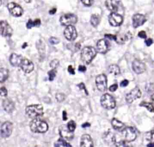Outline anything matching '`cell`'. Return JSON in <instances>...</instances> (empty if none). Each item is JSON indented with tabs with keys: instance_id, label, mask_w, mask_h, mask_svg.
Returning a JSON list of instances; mask_svg holds the SVG:
<instances>
[{
	"instance_id": "6da1fadb",
	"label": "cell",
	"mask_w": 154,
	"mask_h": 147,
	"mask_svg": "<svg viewBox=\"0 0 154 147\" xmlns=\"http://www.w3.org/2000/svg\"><path fill=\"white\" fill-rule=\"evenodd\" d=\"M30 127L33 132L36 133H43L46 132L48 130L47 123L38 118L33 119L30 122Z\"/></svg>"
},
{
	"instance_id": "7a4b0ae2",
	"label": "cell",
	"mask_w": 154,
	"mask_h": 147,
	"mask_svg": "<svg viewBox=\"0 0 154 147\" xmlns=\"http://www.w3.org/2000/svg\"><path fill=\"white\" fill-rule=\"evenodd\" d=\"M96 53L97 52L94 47L90 46L85 47L81 53V59L85 64H89L96 57Z\"/></svg>"
},
{
	"instance_id": "3957f363",
	"label": "cell",
	"mask_w": 154,
	"mask_h": 147,
	"mask_svg": "<svg viewBox=\"0 0 154 147\" xmlns=\"http://www.w3.org/2000/svg\"><path fill=\"white\" fill-rule=\"evenodd\" d=\"M27 115L32 119H36L43 114V108L40 105H32L26 108Z\"/></svg>"
},
{
	"instance_id": "277c9868",
	"label": "cell",
	"mask_w": 154,
	"mask_h": 147,
	"mask_svg": "<svg viewBox=\"0 0 154 147\" xmlns=\"http://www.w3.org/2000/svg\"><path fill=\"white\" fill-rule=\"evenodd\" d=\"M101 104L105 109H113L116 107V101L114 98L107 93L103 95L101 98Z\"/></svg>"
},
{
	"instance_id": "5b68a950",
	"label": "cell",
	"mask_w": 154,
	"mask_h": 147,
	"mask_svg": "<svg viewBox=\"0 0 154 147\" xmlns=\"http://www.w3.org/2000/svg\"><path fill=\"white\" fill-rule=\"evenodd\" d=\"M78 21V18L73 13H67L61 16L60 22L62 25L64 26L73 25Z\"/></svg>"
},
{
	"instance_id": "8992f818",
	"label": "cell",
	"mask_w": 154,
	"mask_h": 147,
	"mask_svg": "<svg viewBox=\"0 0 154 147\" xmlns=\"http://www.w3.org/2000/svg\"><path fill=\"white\" fill-rule=\"evenodd\" d=\"M122 136L124 137L125 141L130 142L134 141L137 137V132L133 127H127L125 128L122 131Z\"/></svg>"
},
{
	"instance_id": "52a82bcc",
	"label": "cell",
	"mask_w": 154,
	"mask_h": 147,
	"mask_svg": "<svg viewBox=\"0 0 154 147\" xmlns=\"http://www.w3.org/2000/svg\"><path fill=\"white\" fill-rule=\"evenodd\" d=\"M96 85L99 91L104 92L107 87V79L104 74L98 75L96 78Z\"/></svg>"
},
{
	"instance_id": "ba28073f",
	"label": "cell",
	"mask_w": 154,
	"mask_h": 147,
	"mask_svg": "<svg viewBox=\"0 0 154 147\" xmlns=\"http://www.w3.org/2000/svg\"><path fill=\"white\" fill-rule=\"evenodd\" d=\"M9 12L15 17L21 16L23 13V9L19 4L15 3H10L7 5Z\"/></svg>"
},
{
	"instance_id": "9c48e42d",
	"label": "cell",
	"mask_w": 154,
	"mask_h": 147,
	"mask_svg": "<svg viewBox=\"0 0 154 147\" xmlns=\"http://www.w3.org/2000/svg\"><path fill=\"white\" fill-rule=\"evenodd\" d=\"M13 131V124L10 122H4L1 127V136L3 138H7L11 135Z\"/></svg>"
},
{
	"instance_id": "30bf717a",
	"label": "cell",
	"mask_w": 154,
	"mask_h": 147,
	"mask_svg": "<svg viewBox=\"0 0 154 147\" xmlns=\"http://www.w3.org/2000/svg\"><path fill=\"white\" fill-rule=\"evenodd\" d=\"M108 21L111 25L118 27L122 24L123 18L122 15L118 13H111L108 16Z\"/></svg>"
},
{
	"instance_id": "8fae6325",
	"label": "cell",
	"mask_w": 154,
	"mask_h": 147,
	"mask_svg": "<svg viewBox=\"0 0 154 147\" xmlns=\"http://www.w3.org/2000/svg\"><path fill=\"white\" fill-rule=\"evenodd\" d=\"M65 38L70 41H74L77 37V31L74 25L67 26L64 31Z\"/></svg>"
},
{
	"instance_id": "7c38bea8",
	"label": "cell",
	"mask_w": 154,
	"mask_h": 147,
	"mask_svg": "<svg viewBox=\"0 0 154 147\" xmlns=\"http://www.w3.org/2000/svg\"><path fill=\"white\" fill-rule=\"evenodd\" d=\"M141 96V92L139 87H136L132 89L125 97L127 102L129 104L132 103L135 100L140 98Z\"/></svg>"
},
{
	"instance_id": "4fadbf2b",
	"label": "cell",
	"mask_w": 154,
	"mask_h": 147,
	"mask_svg": "<svg viewBox=\"0 0 154 147\" xmlns=\"http://www.w3.org/2000/svg\"><path fill=\"white\" fill-rule=\"evenodd\" d=\"M59 133L63 139L71 141L74 138V134L72 131H71L67 125H61L59 127Z\"/></svg>"
},
{
	"instance_id": "5bb4252c",
	"label": "cell",
	"mask_w": 154,
	"mask_h": 147,
	"mask_svg": "<svg viewBox=\"0 0 154 147\" xmlns=\"http://www.w3.org/2000/svg\"><path fill=\"white\" fill-rule=\"evenodd\" d=\"M120 5V0H106L105 6L112 13H117Z\"/></svg>"
},
{
	"instance_id": "9a60e30c",
	"label": "cell",
	"mask_w": 154,
	"mask_h": 147,
	"mask_svg": "<svg viewBox=\"0 0 154 147\" xmlns=\"http://www.w3.org/2000/svg\"><path fill=\"white\" fill-rule=\"evenodd\" d=\"M0 25H1V35L4 37H10L13 33L11 26L6 21H1Z\"/></svg>"
},
{
	"instance_id": "2e32d148",
	"label": "cell",
	"mask_w": 154,
	"mask_h": 147,
	"mask_svg": "<svg viewBox=\"0 0 154 147\" xmlns=\"http://www.w3.org/2000/svg\"><path fill=\"white\" fill-rule=\"evenodd\" d=\"M110 47V44L109 42L104 39H102L99 40L96 44V48H97L98 51L102 54H105L107 53Z\"/></svg>"
},
{
	"instance_id": "e0dca14e",
	"label": "cell",
	"mask_w": 154,
	"mask_h": 147,
	"mask_svg": "<svg viewBox=\"0 0 154 147\" xmlns=\"http://www.w3.org/2000/svg\"><path fill=\"white\" fill-rule=\"evenodd\" d=\"M146 21L147 19L144 15L140 13L135 14L132 16V25L134 28H137V27L143 25Z\"/></svg>"
},
{
	"instance_id": "ac0fdd59",
	"label": "cell",
	"mask_w": 154,
	"mask_h": 147,
	"mask_svg": "<svg viewBox=\"0 0 154 147\" xmlns=\"http://www.w3.org/2000/svg\"><path fill=\"white\" fill-rule=\"evenodd\" d=\"M20 67L25 73H31L34 70V64L30 60L23 58L21 63Z\"/></svg>"
},
{
	"instance_id": "d6986e66",
	"label": "cell",
	"mask_w": 154,
	"mask_h": 147,
	"mask_svg": "<svg viewBox=\"0 0 154 147\" xmlns=\"http://www.w3.org/2000/svg\"><path fill=\"white\" fill-rule=\"evenodd\" d=\"M132 69L137 74H141L146 70V66L141 61L136 59L132 62Z\"/></svg>"
},
{
	"instance_id": "ffe728a7",
	"label": "cell",
	"mask_w": 154,
	"mask_h": 147,
	"mask_svg": "<svg viewBox=\"0 0 154 147\" xmlns=\"http://www.w3.org/2000/svg\"><path fill=\"white\" fill-rule=\"evenodd\" d=\"M80 147H94L93 140L89 134H84L82 136Z\"/></svg>"
},
{
	"instance_id": "44dd1931",
	"label": "cell",
	"mask_w": 154,
	"mask_h": 147,
	"mask_svg": "<svg viewBox=\"0 0 154 147\" xmlns=\"http://www.w3.org/2000/svg\"><path fill=\"white\" fill-rule=\"evenodd\" d=\"M23 59V57L21 55H18L16 53H13L10 57V62L11 65L13 67H20L21 61Z\"/></svg>"
},
{
	"instance_id": "7402d4cb",
	"label": "cell",
	"mask_w": 154,
	"mask_h": 147,
	"mask_svg": "<svg viewBox=\"0 0 154 147\" xmlns=\"http://www.w3.org/2000/svg\"><path fill=\"white\" fill-rule=\"evenodd\" d=\"M3 106L5 111L8 113H12L15 110V104L13 101L9 99H6L3 102Z\"/></svg>"
},
{
	"instance_id": "603a6c76",
	"label": "cell",
	"mask_w": 154,
	"mask_h": 147,
	"mask_svg": "<svg viewBox=\"0 0 154 147\" xmlns=\"http://www.w3.org/2000/svg\"><path fill=\"white\" fill-rule=\"evenodd\" d=\"M111 125L113 128L118 131H122L125 128V125L123 122L119 121L116 118H113L111 120Z\"/></svg>"
},
{
	"instance_id": "cb8c5ba5",
	"label": "cell",
	"mask_w": 154,
	"mask_h": 147,
	"mask_svg": "<svg viewBox=\"0 0 154 147\" xmlns=\"http://www.w3.org/2000/svg\"><path fill=\"white\" fill-rule=\"evenodd\" d=\"M104 139L106 143L109 145H113L115 143V137L111 132L106 133L104 137Z\"/></svg>"
},
{
	"instance_id": "d4e9b609",
	"label": "cell",
	"mask_w": 154,
	"mask_h": 147,
	"mask_svg": "<svg viewBox=\"0 0 154 147\" xmlns=\"http://www.w3.org/2000/svg\"><path fill=\"white\" fill-rule=\"evenodd\" d=\"M146 136V140L149 142L147 147H154V130L148 132Z\"/></svg>"
},
{
	"instance_id": "484cf974",
	"label": "cell",
	"mask_w": 154,
	"mask_h": 147,
	"mask_svg": "<svg viewBox=\"0 0 154 147\" xmlns=\"http://www.w3.org/2000/svg\"><path fill=\"white\" fill-rule=\"evenodd\" d=\"M36 47L38 51V53H39L40 54V56L44 57L45 52V46L44 42L42 41L39 40L36 43Z\"/></svg>"
},
{
	"instance_id": "4316f807",
	"label": "cell",
	"mask_w": 154,
	"mask_h": 147,
	"mask_svg": "<svg viewBox=\"0 0 154 147\" xmlns=\"http://www.w3.org/2000/svg\"><path fill=\"white\" fill-rule=\"evenodd\" d=\"M108 72L111 74H113L115 76H117L120 74V68L118 66L116 65V64H113V65H111L109 68H108Z\"/></svg>"
},
{
	"instance_id": "83f0119b",
	"label": "cell",
	"mask_w": 154,
	"mask_h": 147,
	"mask_svg": "<svg viewBox=\"0 0 154 147\" xmlns=\"http://www.w3.org/2000/svg\"><path fill=\"white\" fill-rule=\"evenodd\" d=\"M8 76V71L4 68H1L0 69V82H4Z\"/></svg>"
},
{
	"instance_id": "f1b7e54d",
	"label": "cell",
	"mask_w": 154,
	"mask_h": 147,
	"mask_svg": "<svg viewBox=\"0 0 154 147\" xmlns=\"http://www.w3.org/2000/svg\"><path fill=\"white\" fill-rule=\"evenodd\" d=\"M41 24V21L39 19H36L34 21H33L31 19L28 20V23H27V27L28 29H30L33 27H38Z\"/></svg>"
},
{
	"instance_id": "f546056e",
	"label": "cell",
	"mask_w": 154,
	"mask_h": 147,
	"mask_svg": "<svg viewBox=\"0 0 154 147\" xmlns=\"http://www.w3.org/2000/svg\"><path fill=\"white\" fill-rule=\"evenodd\" d=\"M101 21V18L99 15L97 14H93L91 16V19H90V23L91 24L93 27H96L98 26V25L99 24Z\"/></svg>"
},
{
	"instance_id": "4dcf8cb0",
	"label": "cell",
	"mask_w": 154,
	"mask_h": 147,
	"mask_svg": "<svg viewBox=\"0 0 154 147\" xmlns=\"http://www.w3.org/2000/svg\"><path fill=\"white\" fill-rule=\"evenodd\" d=\"M130 35H131V34L128 33V34H126L122 36H117V40L116 41L118 44H123L125 41L128 40L131 38V36H130Z\"/></svg>"
},
{
	"instance_id": "1f68e13d",
	"label": "cell",
	"mask_w": 154,
	"mask_h": 147,
	"mask_svg": "<svg viewBox=\"0 0 154 147\" xmlns=\"http://www.w3.org/2000/svg\"><path fill=\"white\" fill-rule=\"evenodd\" d=\"M140 106L145 107L150 112H154V107L153 105V104L149 103V102H142L140 103Z\"/></svg>"
},
{
	"instance_id": "d6a6232c",
	"label": "cell",
	"mask_w": 154,
	"mask_h": 147,
	"mask_svg": "<svg viewBox=\"0 0 154 147\" xmlns=\"http://www.w3.org/2000/svg\"><path fill=\"white\" fill-rule=\"evenodd\" d=\"M116 147H133L128 142L125 141H122L116 143Z\"/></svg>"
},
{
	"instance_id": "836d02e7",
	"label": "cell",
	"mask_w": 154,
	"mask_h": 147,
	"mask_svg": "<svg viewBox=\"0 0 154 147\" xmlns=\"http://www.w3.org/2000/svg\"><path fill=\"white\" fill-rule=\"evenodd\" d=\"M48 74L49 75V80L50 81H52L54 79L56 74H57V71L56 69H52L50 71L48 72Z\"/></svg>"
},
{
	"instance_id": "e575fe53",
	"label": "cell",
	"mask_w": 154,
	"mask_h": 147,
	"mask_svg": "<svg viewBox=\"0 0 154 147\" xmlns=\"http://www.w3.org/2000/svg\"><path fill=\"white\" fill-rule=\"evenodd\" d=\"M67 127H68L69 130L71 131H72V132L75 130V128H76V124L74 121H69L68 122V124H67Z\"/></svg>"
},
{
	"instance_id": "d590c367",
	"label": "cell",
	"mask_w": 154,
	"mask_h": 147,
	"mask_svg": "<svg viewBox=\"0 0 154 147\" xmlns=\"http://www.w3.org/2000/svg\"><path fill=\"white\" fill-rule=\"evenodd\" d=\"M57 142L60 143V145H62L63 146H64V147H72L71 144H69V143H67L63 138H60L59 140H58Z\"/></svg>"
},
{
	"instance_id": "8d00e7d4",
	"label": "cell",
	"mask_w": 154,
	"mask_h": 147,
	"mask_svg": "<svg viewBox=\"0 0 154 147\" xmlns=\"http://www.w3.org/2000/svg\"><path fill=\"white\" fill-rule=\"evenodd\" d=\"M55 98H56V99L58 102H63V101L64 100L66 97L63 93H57L55 96Z\"/></svg>"
},
{
	"instance_id": "74e56055",
	"label": "cell",
	"mask_w": 154,
	"mask_h": 147,
	"mask_svg": "<svg viewBox=\"0 0 154 147\" xmlns=\"http://www.w3.org/2000/svg\"><path fill=\"white\" fill-rule=\"evenodd\" d=\"M59 65V61L58 59H54L50 62V67L52 69H56V68Z\"/></svg>"
},
{
	"instance_id": "f35d334b",
	"label": "cell",
	"mask_w": 154,
	"mask_h": 147,
	"mask_svg": "<svg viewBox=\"0 0 154 147\" xmlns=\"http://www.w3.org/2000/svg\"><path fill=\"white\" fill-rule=\"evenodd\" d=\"M81 1L84 6L88 7L92 6L94 2L93 0H81Z\"/></svg>"
},
{
	"instance_id": "ab89813d",
	"label": "cell",
	"mask_w": 154,
	"mask_h": 147,
	"mask_svg": "<svg viewBox=\"0 0 154 147\" xmlns=\"http://www.w3.org/2000/svg\"><path fill=\"white\" fill-rule=\"evenodd\" d=\"M50 42L51 44H59V42H60V40L59 39H57V38L55 37H51L50 39Z\"/></svg>"
},
{
	"instance_id": "60d3db41",
	"label": "cell",
	"mask_w": 154,
	"mask_h": 147,
	"mask_svg": "<svg viewBox=\"0 0 154 147\" xmlns=\"http://www.w3.org/2000/svg\"><path fill=\"white\" fill-rule=\"evenodd\" d=\"M1 95L3 97H6L7 95V90L4 87L1 88Z\"/></svg>"
},
{
	"instance_id": "b9f144b4",
	"label": "cell",
	"mask_w": 154,
	"mask_h": 147,
	"mask_svg": "<svg viewBox=\"0 0 154 147\" xmlns=\"http://www.w3.org/2000/svg\"><path fill=\"white\" fill-rule=\"evenodd\" d=\"M138 36L140 38H143V39H146L147 38V35L146 34V32L144 31H140L138 34Z\"/></svg>"
},
{
	"instance_id": "7bdbcfd3",
	"label": "cell",
	"mask_w": 154,
	"mask_h": 147,
	"mask_svg": "<svg viewBox=\"0 0 154 147\" xmlns=\"http://www.w3.org/2000/svg\"><path fill=\"white\" fill-rule=\"evenodd\" d=\"M78 87L81 89V90H84L85 91V93L87 95H88V90H87L85 86L84 85V83H80V84L78 85Z\"/></svg>"
},
{
	"instance_id": "ee69618b",
	"label": "cell",
	"mask_w": 154,
	"mask_h": 147,
	"mask_svg": "<svg viewBox=\"0 0 154 147\" xmlns=\"http://www.w3.org/2000/svg\"><path fill=\"white\" fill-rule=\"evenodd\" d=\"M105 37L109 38L110 40H113L114 41H116V40H117V36L113 35H105Z\"/></svg>"
},
{
	"instance_id": "f6af8a7d",
	"label": "cell",
	"mask_w": 154,
	"mask_h": 147,
	"mask_svg": "<svg viewBox=\"0 0 154 147\" xmlns=\"http://www.w3.org/2000/svg\"><path fill=\"white\" fill-rule=\"evenodd\" d=\"M118 88V86L116 84H113L112 86H111L109 88V90L110 91H111V92H114V91H115Z\"/></svg>"
},
{
	"instance_id": "bcb514c9",
	"label": "cell",
	"mask_w": 154,
	"mask_h": 147,
	"mask_svg": "<svg viewBox=\"0 0 154 147\" xmlns=\"http://www.w3.org/2000/svg\"><path fill=\"white\" fill-rule=\"evenodd\" d=\"M129 84V81L127 79H125L123 81H122L121 82H120V86L122 87H127Z\"/></svg>"
},
{
	"instance_id": "7dc6e473",
	"label": "cell",
	"mask_w": 154,
	"mask_h": 147,
	"mask_svg": "<svg viewBox=\"0 0 154 147\" xmlns=\"http://www.w3.org/2000/svg\"><path fill=\"white\" fill-rule=\"evenodd\" d=\"M145 43H146V45H147V46L149 47V46H150V45L152 44L153 41H152V40L151 38H148V39L146 40Z\"/></svg>"
},
{
	"instance_id": "c3c4849f",
	"label": "cell",
	"mask_w": 154,
	"mask_h": 147,
	"mask_svg": "<svg viewBox=\"0 0 154 147\" xmlns=\"http://www.w3.org/2000/svg\"><path fill=\"white\" fill-rule=\"evenodd\" d=\"M67 70L69 72L70 74L71 75H75V70L72 67V66H69L68 67V69H67Z\"/></svg>"
},
{
	"instance_id": "681fc988",
	"label": "cell",
	"mask_w": 154,
	"mask_h": 147,
	"mask_svg": "<svg viewBox=\"0 0 154 147\" xmlns=\"http://www.w3.org/2000/svg\"><path fill=\"white\" fill-rule=\"evenodd\" d=\"M87 69L85 67V66H80L78 67V70L80 72H85L86 71Z\"/></svg>"
},
{
	"instance_id": "f907efd6",
	"label": "cell",
	"mask_w": 154,
	"mask_h": 147,
	"mask_svg": "<svg viewBox=\"0 0 154 147\" xmlns=\"http://www.w3.org/2000/svg\"><path fill=\"white\" fill-rule=\"evenodd\" d=\"M67 119V117L66 112V111H63V121H66Z\"/></svg>"
},
{
	"instance_id": "816d5d0a",
	"label": "cell",
	"mask_w": 154,
	"mask_h": 147,
	"mask_svg": "<svg viewBox=\"0 0 154 147\" xmlns=\"http://www.w3.org/2000/svg\"><path fill=\"white\" fill-rule=\"evenodd\" d=\"M81 127H82L83 128L89 127H90V124L89 123H88V122H85V123L81 125Z\"/></svg>"
},
{
	"instance_id": "f5cc1de1",
	"label": "cell",
	"mask_w": 154,
	"mask_h": 147,
	"mask_svg": "<svg viewBox=\"0 0 154 147\" xmlns=\"http://www.w3.org/2000/svg\"><path fill=\"white\" fill-rule=\"evenodd\" d=\"M56 11H57V9L55 8H54L51 9V11H50V15H54L56 13Z\"/></svg>"
},
{
	"instance_id": "db71d44e",
	"label": "cell",
	"mask_w": 154,
	"mask_h": 147,
	"mask_svg": "<svg viewBox=\"0 0 154 147\" xmlns=\"http://www.w3.org/2000/svg\"><path fill=\"white\" fill-rule=\"evenodd\" d=\"M150 99H151V101H152V103L154 105V94L153 95H152V96H151V98H150Z\"/></svg>"
},
{
	"instance_id": "11a10c76",
	"label": "cell",
	"mask_w": 154,
	"mask_h": 147,
	"mask_svg": "<svg viewBox=\"0 0 154 147\" xmlns=\"http://www.w3.org/2000/svg\"><path fill=\"white\" fill-rule=\"evenodd\" d=\"M24 1H25L27 3H31V2L33 1V0H24Z\"/></svg>"
},
{
	"instance_id": "9f6ffc18",
	"label": "cell",
	"mask_w": 154,
	"mask_h": 147,
	"mask_svg": "<svg viewBox=\"0 0 154 147\" xmlns=\"http://www.w3.org/2000/svg\"><path fill=\"white\" fill-rule=\"evenodd\" d=\"M27 44L25 42V45L24 44V45H22V49H25V48L27 47Z\"/></svg>"
}]
</instances>
